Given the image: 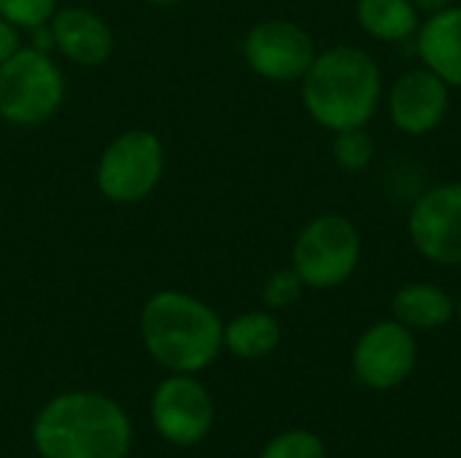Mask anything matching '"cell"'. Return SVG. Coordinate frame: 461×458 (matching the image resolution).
<instances>
[{
  "label": "cell",
  "instance_id": "cell-16",
  "mask_svg": "<svg viewBox=\"0 0 461 458\" xmlns=\"http://www.w3.org/2000/svg\"><path fill=\"white\" fill-rule=\"evenodd\" d=\"M357 19L367 35L392 43L405 40L421 27L413 0H359Z\"/></svg>",
  "mask_w": 461,
  "mask_h": 458
},
{
  "label": "cell",
  "instance_id": "cell-3",
  "mask_svg": "<svg viewBox=\"0 0 461 458\" xmlns=\"http://www.w3.org/2000/svg\"><path fill=\"white\" fill-rule=\"evenodd\" d=\"M381 103V70L357 46H335L303 76V105L313 121L340 132L365 127Z\"/></svg>",
  "mask_w": 461,
  "mask_h": 458
},
{
  "label": "cell",
  "instance_id": "cell-20",
  "mask_svg": "<svg viewBox=\"0 0 461 458\" xmlns=\"http://www.w3.org/2000/svg\"><path fill=\"white\" fill-rule=\"evenodd\" d=\"M303 286H305V283H303V278L294 273V267L278 270V273H273V275L265 281V286H262V300H265L267 308L281 310V308H289V305H294V302L300 300Z\"/></svg>",
  "mask_w": 461,
  "mask_h": 458
},
{
  "label": "cell",
  "instance_id": "cell-19",
  "mask_svg": "<svg viewBox=\"0 0 461 458\" xmlns=\"http://www.w3.org/2000/svg\"><path fill=\"white\" fill-rule=\"evenodd\" d=\"M57 11V0H0V16L14 27L35 30L49 24Z\"/></svg>",
  "mask_w": 461,
  "mask_h": 458
},
{
  "label": "cell",
  "instance_id": "cell-10",
  "mask_svg": "<svg viewBox=\"0 0 461 458\" xmlns=\"http://www.w3.org/2000/svg\"><path fill=\"white\" fill-rule=\"evenodd\" d=\"M416 359V337L397 319L370 327L354 348V370L359 381L378 391L400 386L413 373Z\"/></svg>",
  "mask_w": 461,
  "mask_h": 458
},
{
  "label": "cell",
  "instance_id": "cell-24",
  "mask_svg": "<svg viewBox=\"0 0 461 458\" xmlns=\"http://www.w3.org/2000/svg\"><path fill=\"white\" fill-rule=\"evenodd\" d=\"M456 316H459V321H461V300H459V305H456Z\"/></svg>",
  "mask_w": 461,
  "mask_h": 458
},
{
  "label": "cell",
  "instance_id": "cell-22",
  "mask_svg": "<svg viewBox=\"0 0 461 458\" xmlns=\"http://www.w3.org/2000/svg\"><path fill=\"white\" fill-rule=\"evenodd\" d=\"M416 3V8H421V11H429V13H435V11H443V8H448L454 0H413Z\"/></svg>",
  "mask_w": 461,
  "mask_h": 458
},
{
  "label": "cell",
  "instance_id": "cell-5",
  "mask_svg": "<svg viewBox=\"0 0 461 458\" xmlns=\"http://www.w3.org/2000/svg\"><path fill=\"white\" fill-rule=\"evenodd\" d=\"M359 229L340 213H324L303 227L292 248V267L311 289L346 283L359 265Z\"/></svg>",
  "mask_w": 461,
  "mask_h": 458
},
{
  "label": "cell",
  "instance_id": "cell-9",
  "mask_svg": "<svg viewBox=\"0 0 461 458\" xmlns=\"http://www.w3.org/2000/svg\"><path fill=\"white\" fill-rule=\"evenodd\" d=\"M416 251L438 265H461V184H443L421 194L408 216Z\"/></svg>",
  "mask_w": 461,
  "mask_h": 458
},
{
  "label": "cell",
  "instance_id": "cell-11",
  "mask_svg": "<svg viewBox=\"0 0 461 458\" xmlns=\"http://www.w3.org/2000/svg\"><path fill=\"white\" fill-rule=\"evenodd\" d=\"M448 111V84L429 67L408 70L389 92V116L400 132L427 135Z\"/></svg>",
  "mask_w": 461,
  "mask_h": 458
},
{
  "label": "cell",
  "instance_id": "cell-1",
  "mask_svg": "<svg viewBox=\"0 0 461 458\" xmlns=\"http://www.w3.org/2000/svg\"><path fill=\"white\" fill-rule=\"evenodd\" d=\"M30 437L41 458H127L132 424L100 391H65L38 410Z\"/></svg>",
  "mask_w": 461,
  "mask_h": 458
},
{
  "label": "cell",
  "instance_id": "cell-8",
  "mask_svg": "<svg viewBox=\"0 0 461 458\" xmlns=\"http://www.w3.org/2000/svg\"><path fill=\"white\" fill-rule=\"evenodd\" d=\"M243 57L249 67L267 81H294L313 65L316 46L300 24L289 19H267L249 30Z\"/></svg>",
  "mask_w": 461,
  "mask_h": 458
},
{
  "label": "cell",
  "instance_id": "cell-21",
  "mask_svg": "<svg viewBox=\"0 0 461 458\" xmlns=\"http://www.w3.org/2000/svg\"><path fill=\"white\" fill-rule=\"evenodd\" d=\"M22 49V40H19V27H14L11 22H5L0 16V65L14 57L16 51Z\"/></svg>",
  "mask_w": 461,
  "mask_h": 458
},
{
  "label": "cell",
  "instance_id": "cell-17",
  "mask_svg": "<svg viewBox=\"0 0 461 458\" xmlns=\"http://www.w3.org/2000/svg\"><path fill=\"white\" fill-rule=\"evenodd\" d=\"M373 154H375V143L365 127L340 130L332 140V157L348 173L365 170L373 162Z\"/></svg>",
  "mask_w": 461,
  "mask_h": 458
},
{
  "label": "cell",
  "instance_id": "cell-13",
  "mask_svg": "<svg viewBox=\"0 0 461 458\" xmlns=\"http://www.w3.org/2000/svg\"><path fill=\"white\" fill-rule=\"evenodd\" d=\"M419 54L448 86H461V5L435 11L419 27Z\"/></svg>",
  "mask_w": 461,
  "mask_h": 458
},
{
  "label": "cell",
  "instance_id": "cell-4",
  "mask_svg": "<svg viewBox=\"0 0 461 458\" xmlns=\"http://www.w3.org/2000/svg\"><path fill=\"white\" fill-rule=\"evenodd\" d=\"M65 100V76L35 46H22L0 65V119L16 127L49 121Z\"/></svg>",
  "mask_w": 461,
  "mask_h": 458
},
{
  "label": "cell",
  "instance_id": "cell-18",
  "mask_svg": "<svg viewBox=\"0 0 461 458\" xmlns=\"http://www.w3.org/2000/svg\"><path fill=\"white\" fill-rule=\"evenodd\" d=\"M259 458H327V451H324V443L313 432L292 429V432L273 437L262 448Z\"/></svg>",
  "mask_w": 461,
  "mask_h": 458
},
{
  "label": "cell",
  "instance_id": "cell-23",
  "mask_svg": "<svg viewBox=\"0 0 461 458\" xmlns=\"http://www.w3.org/2000/svg\"><path fill=\"white\" fill-rule=\"evenodd\" d=\"M151 5H176V3H184V0H149Z\"/></svg>",
  "mask_w": 461,
  "mask_h": 458
},
{
  "label": "cell",
  "instance_id": "cell-14",
  "mask_svg": "<svg viewBox=\"0 0 461 458\" xmlns=\"http://www.w3.org/2000/svg\"><path fill=\"white\" fill-rule=\"evenodd\" d=\"M392 313L408 329H440L454 319L456 305L440 286L408 283L394 294Z\"/></svg>",
  "mask_w": 461,
  "mask_h": 458
},
{
  "label": "cell",
  "instance_id": "cell-12",
  "mask_svg": "<svg viewBox=\"0 0 461 458\" xmlns=\"http://www.w3.org/2000/svg\"><path fill=\"white\" fill-rule=\"evenodd\" d=\"M49 30L59 54L76 65L97 67L113 51V32L108 22L89 8L68 5L62 11H54V16L49 19Z\"/></svg>",
  "mask_w": 461,
  "mask_h": 458
},
{
  "label": "cell",
  "instance_id": "cell-2",
  "mask_svg": "<svg viewBox=\"0 0 461 458\" xmlns=\"http://www.w3.org/2000/svg\"><path fill=\"white\" fill-rule=\"evenodd\" d=\"M140 340L159 367L197 375L221 354L224 324L203 300L165 289L151 294L140 310Z\"/></svg>",
  "mask_w": 461,
  "mask_h": 458
},
{
  "label": "cell",
  "instance_id": "cell-15",
  "mask_svg": "<svg viewBox=\"0 0 461 458\" xmlns=\"http://www.w3.org/2000/svg\"><path fill=\"white\" fill-rule=\"evenodd\" d=\"M281 343V324L265 310H251L235 316L224 327V348L238 359H265Z\"/></svg>",
  "mask_w": 461,
  "mask_h": 458
},
{
  "label": "cell",
  "instance_id": "cell-6",
  "mask_svg": "<svg viewBox=\"0 0 461 458\" xmlns=\"http://www.w3.org/2000/svg\"><path fill=\"white\" fill-rule=\"evenodd\" d=\"M165 173V146L149 130H127L116 135L97 162V189L108 202H143Z\"/></svg>",
  "mask_w": 461,
  "mask_h": 458
},
{
  "label": "cell",
  "instance_id": "cell-7",
  "mask_svg": "<svg viewBox=\"0 0 461 458\" xmlns=\"http://www.w3.org/2000/svg\"><path fill=\"white\" fill-rule=\"evenodd\" d=\"M149 413L157 435L176 448H192L203 443L216 418L208 389L186 373H170V378L154 389Z\"/></svg>",
  "mask_w": 461,
  "mask_h": 458
}]
</instances>
